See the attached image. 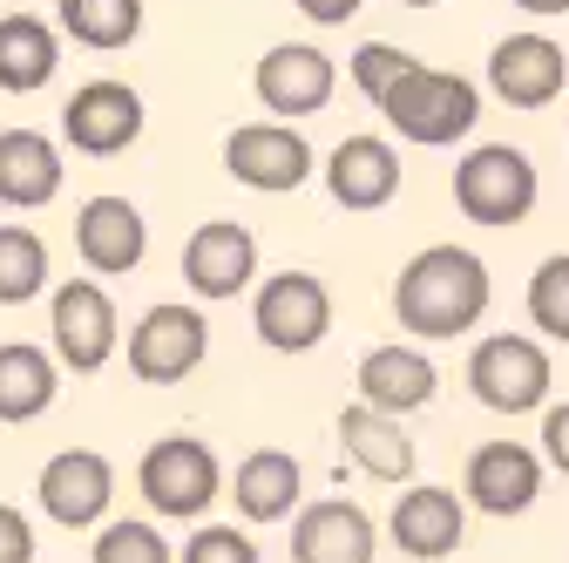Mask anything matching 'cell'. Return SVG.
I'll list each match as a JSON object with an SVG mask.
<instances>
[{"mask_svg": "<svg viewBox=\"0 0 569 563\" xmlns=\"http://www.w3.org/2000/svg\"><path fill=\"white\" fill-rule=\"evenodd\" d=\"M339 448L352 455V468L373 475V482H413V462H420L407 428L387 421V414H373V407H346L339 414Z\"/></svg>", "mask_w": 569, "mask_h": 563, "instance_id": "cell-21", "label": "cell"}, {"mask_svg": "<svg viewBox=\"0 0 569 563\" xmlns=\"http://www.w3.org/2000/svg\"><path fill=\"white\" fill-rule=\"evenodd\" d=\"M224 170L251 190H299L312 177V144L292 122H244L224 136Z\"/></svg>", "mask_w": 569, "mask_h": 563, "instance_id": "cell-11", "label": "cell"}, {"mask_svg": "<svg viewBox=\"0 0 569 563\" xmlns=\"http://www.w3.org/2000/svg\"><path fill=\"white\" fill-rule=\"evenodd\" d=\"M0 563H34V523L0 503Z\"/></svg>", "mask_w": 569, "mask_h": 563, "instance_id": "cell-32", "label": "cell"}, {"mask_svg": "<svg viewBox=\"0 0 569 563\" xmlns=\"http://www.w3.org/2000/svg\"><path fill=\"white\" fill-rule=\"evenodd\" d=\"M562 82H569V55L549 34H509L488 55V89L509 109H542L562 96Z\"/></svg>", "mask_w": 569, "mask_h": 563, "instance_id": "cell-15", "label": "cell"}, {"mask_svg": "<svg viewBox=\"0 0 569 563\" xmlns=\"http://www.w3.org/2000/svg\"><path fill=\"white\" fill-rule=\"evenodd\" d=\"M407 68H413V55L407 48H393V41H360V48H352V89H367L373 102L407 76Z\"/></svg>", "mask_w": 569, "mask_h": 563, "instance_id": "cell-30", "label": "cell"}, {"mask_svg": "<svg viewBox=\"0 0 569 563\" xmlns=\"http://www.w3.org/2000/svg\"><path fill=\"white\" fill-rule=\"evenodd\" d=\"M435 387H441L435 381V360H427L420 346H373V354L360 360V407H373L387 421L427 407V401H435Z\"/></svg>", "mask_w": 569, "mask_h": 563, "instance_id": "cell-18", "label": "cell"}, {"mask_svg": "<svg viewBox=\"0 0 569 563\" xmlns=\"http://www.w3.org/2000/svg\"><path fill=\"white\" fill-rule=\"evenodd\" d=\"M522 14H569V0H516Z\"/></svg>", "mask_w": 569, "mask_h": 563, "instance_id": "cell-35", "label": "cell"}, {"mask_svg": "<svg viewBox=\"0 0 569 563\" xmlns=\"http://www.w3.org/2000/svg\"><path fill=\"white\" fill-rule=\"evenodd\" d=\"M96 563H177L157 523H109L96 536Z\"/></svg>", "mask_w": 569, "mask_h": 563, "instance_id": "cell-29", "label": "cell"}, {"mask_svg": "<svg viewBox=\"0 0 569 563\" xmlns=\"http://www.w3.org/2000/svg\"><path fill=\"white\" fill-rule=\"evenodd\" d=\"M76 245L82 258L102 271V278H122L142 265V245H150V231H142V210L129 197H89L82 218H76Z\"/></svg>", "mask_w": 569, "mask_h": 563, "instance_id": "cell-19", "label": "cell"}, {"mask_svg": "<svg viewBox=\"0 0 569 563\" xmlns=\"http://www.w3.org/2000/svg\"><path fill=\"white\" fill-rule=\"evenodd\" d=\"M326 190L339 210H380L393 190H400V157L380 136H346L326 164Z\"/></svg>", "mask_w": 569, "mask_h": 563, "instance_id": "cell-20", "label": "cell"}, {"mask_svg": "<svg viewBox=\"0 0 569 563\" xmlns=\"http://www.w3.org/2000/svg\"><path fill=\"white\" fill-rule=\"evenodd\" d=\"M54 387H61V374H54V360L41 354V346L0 339V421H8V428L41 421L54 407Z\"/></svg>", "mask_w": 569, "mask_h": 563, "instance_id": "cell-23", "label": "cell"}, {"mask_svg": "<svg viewBox=\"0 0 569 563\" xmlns=\"http://www.w3.org/2000/svg\"><path fill=\"white\" fill-rule=\"evenodd\" d=\"M183 563H258V543L231 523H203V530H190Z\"/></svg>", "mask_w": 569, "mask_h": 563, "instance_id": "cell-31", "label": "cell"}, {"mask_svg": "<svg viewBox=\"0 0 569 563\" xmlns=\"http://www.w3.org/2000/svg\"><path fill=\"white\" fill-rule=\"evenodd\" d=\"M468 503L481 510V516H522V510H536V496H542V455L536 448H522V442H481L475 455H468Z\"/></svg>", "mask_w": 569, "mask_h": 563, "instance_id": "cell-13", "label": "cell"}, {"mask_svg": "<svg viewBox=\"0 0 569 563\" xmlns=\"http://www.w3.org/2000/svg\"><path fill=\"white\" fill-rule=\"evenodd\" d=\"M116 503V468L109 455L96 448H61L48 468H41V516L61 523V530H89L102 523Z\"/></svg>", "mask_w": 569, "mask_h": 563, "instance_id": "cell-12", "label": "cell"}, {"mask_svg": "<svg viewBox=\"0 0 569 563\" xmlns=\"http://www.w3.org/2000/svg\"><path fill=\"white\" fill-rule=\"evenodd\" d=\"M400 8H435V0H400Z\"/></svg>", "mask_w": 569, "mask_h": 563, "instance_id": "cell-36", "label": "cell"}, {"mask_svg": "<svg viewBox=\"0 0 569 563\" xmlns=\"http://www.w3.org/2000/svg\"><path fill=\"white\" fill-rule=\"evenodd\" d=\"M387 122L407 136V144H427V150H448L461 144V136L481 122V89L468 76H455V68H427L413 61L407 76L380 96Z\"/></svg>", "mask_w": 569, "mask_h": 563, "instance_id": "cell-2", "label": "cell"}, {"mask_svg": "<svg viewBox=\"0 0 569 563\" xmlns=\"http://www.w3.org/2000/svg\"><path fill=\"white\" fill-rule=\"evenodd\" d=\"M48 333H54V360L76 367V374H96L109 354H116V299L89 278H68L48 306Z\"/></svg>", "mask_w": 569, "mask_h": 563, "instance_id": "cell-10", "label": "cell"}, {"mask_svg": "<svg viewBox=\"0 0 569 563\" xmlns=\"http://www.w3.org/2000/svg\"><path fill=\"white\" fill-rule=\"evenodd\" d=\"M231 496H238V516H244V523H284V516L299 510V462L284 455V448L244 455Z\"/></svg>", "mask_w": 569, "mask_h": 563, "instance_id": "cell-24", "label": "cell"}, {"mask_svg": "<svg viewBox=\"0 0 569 563\" xmlns=\"http://www.w3.org/2000/svg\"><path fill=\"white\" fill-rule=\"evenodd\" d=\"M48 286V245L21 225H0V306H28Z\"/></svg>", "mask_w": 569, "mask_h": 563, "instance_id": "cell-27", "label": "cell"}, {"mask_svg": "<svg viewBox=\"0 0 569 563\" xmlns=\"http://www.w3.org/2000/svg\"><path fill=\"white\" fill-rule=\"evenodd\" d=\"M61 61V41L48 34V21L34 14H0V89L8 96H28L54 76Z\"/></svg>", "mask_w": 569, "mask_h": 563, "instance_id": "cell-25", "label": "cell"}, {"mask_svg": "<svg viewBox=\"0 0 569 563\" xmlns=\"http://www.w3.org/2000/svg\"><path fill=\"white\" fill-rule=\"evenodd\" d=\"M251 89H258V102H264L278 122H299V116H319V109L332 102L339 68H332V55L312 48V41H284V48H271V55L258 61Z\"/></svg>", "mask_w": 569, "mask_h": 563, "instance_id": "cell-8", "label": "cell"}, {"mask_svg": "<svg viewBox=\"0 0 569 563\" xmlns=\"http://www.w3.org/2000/svg\"><path fill=\"white\" fill-rule=\"evenodd\" d=\"M61 28L82 48H129L142 28V0H61Z\"/></svg>", "mask_w": 569, "mask_h": 563, "instance_id": "cell-26", "label": "cell"}, {"mask_svg": "<svg viewBox=\"0 0 569 563\" xmlns=\"http://www.w3.org/2000/svg\"><path fill=\"white\" fill-rule=\"evenodd\" d=\"M61 197V157L34 129H0V204L41 210Z\"/></svg>", "mask_w": 569, "mask_h": 563, "instance_id": "cell-22", "label": "cell"}, {"mask_svg": "<svg viewBox=\"0 0 569 563\" xmlns=\"http://www.w3.org/2000/svg\"><path fill=\"white\" fill-rule=\"evenodd\" d=\"M373 516L346 496H326L292 523V563H373Z\"/></svg>", "mask_w": 569, "mask_h": 563, "instance_id": "cell-17", "label": "cell"}, {"mask_svg": "<svg viewBox=\"0 0 569 563\" xmlns=\"http://www.w3.org/2000/svg\"><path fill=\"white\" fill-rule=\"evenodd\" d=\"M136 488H142V503H150V516H163V523H197L210 503L224 496V468H218V455H210V442H197V435H163V442L142 448Z\"/></svg>", "mask_w": 569, "mask_h": 563, "instance_id": "cell-3", "label": "cell"}, {"mask_svg": "<svg viewBox=\"0 0 569 563\" xmlns=\"http://www.w3.org/2000/svg\"><path fill=\"white\" fill-rule=\"evenodd\" d=\"M251 319H258V339L271 354H312V346L332 333V293L312 271H278V278L258 286Z\"/></svg>", "mask_w": 569, "mask_h": 563, "instance_id": "cell-7", "label": "cell"}, {"mask_svg": "<svg viewBox=\"0 0 569 563\" xmlns=\"http://www.w3.org/2000/svg\"><path fill=\"white\" fill-rule=\"evenodd\" d=\"M468 387L488 414H529V407L549 401V354L522 333H495V339L475 346Z\"/></svg>", "mask_w": 569, "mask_h": 563, "instance_id": "cell-5", "label": "cell"}, {"mask_svg": "<svg viewBox=\"0 0 569 563\" xmlns=\"http://www.w3.org/2000/svg\"><path fill=\"white\" fill-rule=\"evenodd\" d=\"M455 204H461L468 225L509 231V225H522L536 210V164L522 150H509V144H481L455 170Z\"/></svg>", "mask_w": 569, "mask_h": 563, "instance_id": "cell-4", "label": "cell"}, {"mask_svg": "<svg viewBox=\"0 0 569 563\" xmlns=\"http://www.w3.org/2000/svg\"><path fill=\"white\" fill-rule=\"evenodd\" d=\"M299 14H306V21H319V28H339V21L360 14V0H299Z\"/></svg>", "mask_w": 569, "mask_h": 563, "instance_id": "cell-34", "label": "cell"}, {"mask_svg": "<svg viewBox=\"0 0 569 563\" xmlns=\"http://www.w3.org/2000/svg\"><path fill=\"white\" fill-rule=\"evenodd\" d=\"M251 271H258V238L231 218H210L190 231L183 245V286L197 299H238L251 286Z\"/></svg>", "mask_w": 569, "mask_h": 563, "instance_id": "cell-14", "label": "cell"}, {"mask_svg": "<svg viewBox=\"0 0 569 563\" xmlns=\"http://www.w3.org/2000/svg\"><path fill=\"white\" fill-rule=\"evenodd\" d=\"M61 129H68V144L82 157H116L142 136V96L129 82H89L61 109Z\"/></svg>", "mask_w": 569, "mask_h": 563, "instance_id": "cell-16", "label": "cell"}, {"mask_svg": "<svg viewBox=\"0 0 569 563\" xmlns=\"http://www.w3.org/2000/svg\"><path fill=\"white\" fill-rule=\"evenodd\" d=\"M542 455H549V468L569 475V401H556V407L542 414Z\"/></svg>", "mask_w": 569, "mask_h": 563, "instance_id": "cell-33", "label": "cell"}, {"mask_svg": "<svg viewBox=\"0 0 569 563\" xmlns=\"http://www.w3.org/2000/svg\"><path fill=\"white\" fill-rule=\"evenodd\" d=\"M203 354H210V326L197 306H150L129 333V374L150 381V387L190 381L203 367Z\"/></svg>", "mask_w": 569, "mask_h": 563, "instance_id": "cell-6", "label": "cell"}, {"mask_svg": "<svg viewBox=\"0 0 569 563\" xmlns=\"http://www.w3.org/2000/svg\"><path fill=\"white\" fill-rule=\"evenodd\" d=\"M529 319L542 339H562L569 346V258H542L536 278H529Z\"/></svg>", "mask_w": 569, "mask_h": 563, "instance_id": "cell-28", "label": "cell"}, {"mask_svg": "<svg viewBox=\"0 0 569 563\" xmlns=\"http://www.w3.org/2000/svg\"><path fill=\"white\" fill-rule=\"evenodd\" d=\"M393 313L420 339L475 333V319L488 313V265L475 251H461V245H427V251H413L407 271L393 278Z\"/></svg>", "mask_w": 569, "mask_h": 563, "instance_id": "cell-1", "label": "cell"}, {"mask_svg": "<svg viewBox=\"0 0 569 563\" xmlns=\"http://www.w3.org/2000/svg\"><path fill=\"white\" fill-rule=\"evenodd\" d=\"M387 536H393L400 556L441 563V556H455L468 543V503L441 482H413V488H400V503L387 516Z\"/></svg>", "mask_w": 569, "mask_h": 563, "instance_id": "cell-9", "label": "cell"}]
</instances>
